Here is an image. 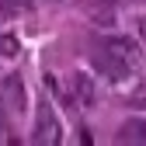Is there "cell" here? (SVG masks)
<instances>
[{
  "instance_id": "cell-5",
  "label": "cell",
  "mask_w": 146,
  "mask_h": 146,
  "mask_svg": "<svg viewBox=\"0 0 146 146\" xmlns=\"http://www.w3.org/2000/svg\"><path fill=\"white\" fill-rule=\"evenodd\" d=\"M115 4L118 0H84V11L90 14L94 25H115Z\"/></svg>"
},
{
  "instance_id": "cell-7",
  "label": "cell",
  "mask_w": 146,
  "mask_h": 146,
  "mask_svg": "<svg viewBox=\"0 0 146 146\" xmlns=\"http://www.w3.org/2000/svg\"><path fill=\"white\" fill-rule=\"evenodd\" d=\"M0 4H4L7 14H28L35 7V0H0Z\"/></svg>"
},
{
  "instance_id": "cell-2",
  "label": "cell",
  "mask_w": 146,
  "mask_h": 146,
  "mask_svg": "<svg viewBox=\"0 0 146 146\" xmlns=\"http://www.w3.org/2000/svg\"><path fill=\"white\" fill-rule=\"evenodd\" d=\"M35 143H49V146L59 143V122L49 101H42L38 111H35Z\"/></svg>"
},
{
  "instance_id": "cell-8",
  "label": "cell",
  "mask_w": 146,
  "mask_h": 146,
  "mask_svg": "<svg viewBox=\"0 0 146 146\" xmlns=\"http://www.w3.org/2000/svg\"><path fill=\"white\" fill-rule=\"evenodd\" d=\"M17 49H21V42L14 35H0V56H17Z\"/></svg>"
},
{
  "instance_id": "cell-9",
  "label": "cell",
  "mask_w": 146,
  "mask_h": 146,
  "mask_svg": "<svg viewBox=\"0 0 146 146\" xmlns=\"http://www.w3.org/2000/svg\"><path fill=\"white\" fill-rule=\"evenodd\" d=\"M7 118H11V111H7V104H4V98H0V136L7 132Z\"/></svg>"
},
{
  "instance_id": "cell-4",
  "label": "cell",
  "mask_w": 146,
  "mask_h": 146,
  "mask_svg": "<svg viewBox=\"0 0 146 146\" xmlns=\"http://www.w3.org/2000/svg\"><path fill=\"white\" fill-rule=\"evenodd\" d=\"M70 94L80 108H94L98 104V87H94V77H87V73H73L70 77Z\"/></svg>"
},
{
  "instance_id": "cell-6",
  "label": "cell",
  "mask_w": 146,
  "mask_h": 146,
  "mask_svg": "<svg viewBox=\"0 0 146 146\" xmlns=\"http://www.w3.org/2000/svg\"><path fill=\"white\" fill-rule=\"evenodd\" d=\"M118 143H146V122L143 118H132V122H125L122 129H118V136H115Z\"/></svg>"
},
{
  "instance_id": "cell-10",
  "label": "cell",
  "mask_w": 146,
  "mask_h": 146,
  "mask_svg": "<svg viewBox=\"0 0 146 146\" xmlns=\"http://www.w3.org/2000/svg\"><path fill=\"white\" fill-rule=\"evenodd\" d=\"M136 28H139V35H143V42H146V14H143V17H136Z\"/></svg>"
},
{
  "instance_id": "cell-1",
  "label": "cell",
  "mask_w": 146,
  "mask_h": 146,
  "mask_svg": "<svg viewBox=\"0 0 146 146\" xmlns=\"http://www.w3.org/2000/svg\"><path fill=\"white\" fill-rule=\"evenodd\" d=\"M101 52L108 59H115L122 70H139V63H143V49L129 35H108V38H101Z\"/></svg>"
},
{
  "instance_id": "cell-3",
  "label": "cell",
  "mask_w": 146,
  "mask_h": 146,
  "mask_svg": "<svg viewBox=\"0 0 146 146\" xmlns=\"http://www.w3.org/2000/svg\"><path fill=\"white\" fill-rule=\"evenodd\" d=\"M0 98H4V104H7L11 115H21V111H25L28 94H25V84H21L17 73H7V77L0 80Z\"/></svg>"
}]
</instances>
